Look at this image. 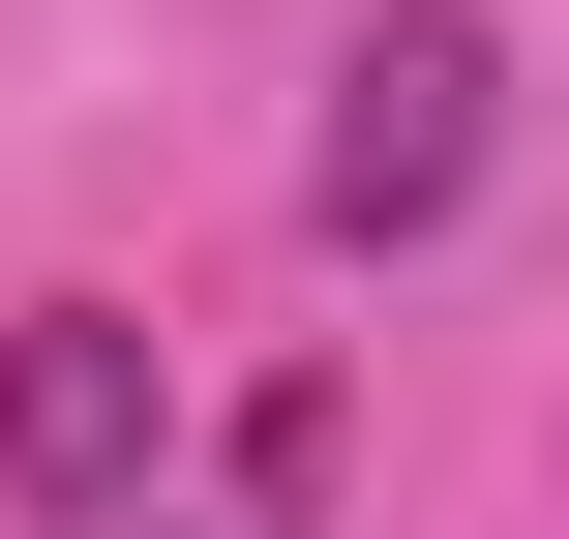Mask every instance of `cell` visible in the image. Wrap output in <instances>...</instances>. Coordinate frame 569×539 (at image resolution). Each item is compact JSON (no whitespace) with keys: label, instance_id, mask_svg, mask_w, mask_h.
Returning <instances> with one entry per match:
<instances>
[{"label":"cell","instance_id":"cell-2","mask_svg":"<svg viewBox=\"0 0 569 539\" xmlns=\"http://www.w3.org/2000/svg\"><path fill=\"white\" fill-rule=\"evenodd\" d=\"M0 510H150V330H120V300H30V330H0Z\"/></svg>","mask_w":569,"mask_h":539},{"label":"cell","instance_id":"cell-1","mask_svg":"<svg viewBox=\"0 0 569 539\" xmlns=\"http://www.w3.org/2000/svg\"><path fill=\"white\" fill-rule=\"evenodd\" d=\"M480 90H510V60H480V0H390V30L330 60V180H300V210H330L360 270H390V240H450V210H480Z\"/></svg>","mask_w":569,"mask_h":539}]
</instances>
